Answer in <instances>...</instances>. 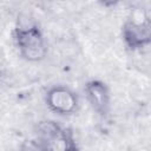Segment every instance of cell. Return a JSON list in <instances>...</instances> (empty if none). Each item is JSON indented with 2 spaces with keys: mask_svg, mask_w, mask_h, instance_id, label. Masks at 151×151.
Instances as JSON below:
<instances>
[{
  "mask_svg": "<svg viewBox=\"0 0 151 151\" xmlns=\"http://www.w3.org/2000/svg\"><path fill=\"white\" fill-rule=\"evenodd\" d=\"M120 0H99V2L105 6V7H112V6H116L117 4H119Z\"/></svg>",
  "mask_w": 151,
  "mask_h": 151,
  "instance_id": "5b68a950",
  "label": "cell"
},
{
  "mask_svg": "<svg viewBox=\"0 0 151 151\" xmlns=\"http://www.w3.org/2000/svg\"><path fill=\"white\" fill-rule=\"evenodd\" d=\"M45 101L47 107L57 114H72L79 104L78 96L66 86H53L46 92Z\"/></svg>",
  "mask_w": 151,
  "mask_h": 151,
  "instance_id": "3957f363",
  "label": "cell"
},
{
  "mask_svg": "<svg viewBox=\"0 0 151 151\" xmlns=\"http://www.w3.org/2000/svg\"><path fill=\"white\" fill-rule=\"evenodd\" d=\"M122 35L130 50H139L151 44V18L144 12H134L124 22Z\"/></svg>",
  "mask_w": 151,
  "mask_h": 151,
  "instance_id": "7a4b0ae2",
  "label": "cell"
},
{
  "mask_svg": "<svg viewBox=\"0 0 151 151\" xmlns=\"http://www.w3.org/2000/svg\"><path fill=\"white\" fill-rule=\"evenodd\" d=\"M84 90L92 109L100 116H106L109 113L111 101L110 91L106 84L100 80H90L86 83Z\"/></svg>",
  "mask_w": 151,
  "mask_h": 151,
  "instance_id": "277c9868",
  "label": "cell"
},
{
  "mask_svg": "<svg viewBox=\"0 0 151 151\" xmlns=\"http://www.w3.org/2000/svg\"><path fill=\"white\" fill-rule=\"evenodd\" d=\"M14 41L20 55L27 61H40L47 54V45L42 32L37 25L17 26Z\"/></svg>",
  "mask_w": 151,
  "mask_h": 151,
  "instance_id": "6da1fadb",
  "label": "cell"
}]
</instances>
